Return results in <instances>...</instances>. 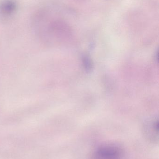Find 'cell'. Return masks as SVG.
Returning a JSON list of instances; mask_svg holds the SVG:
<instances>
[{"label": "cell", "instance_id": "6da1fadb", "mask_svg": "<svg viewBox=\"0 0 159 159\" xmlns=\"http://www.w3.org/2000/svg\"><path fill=\"white\" fill-rule=\"evenodd\" d=\"M122 148L115 143H107L98 147L93 152L91 159H123Z\"/></svg>", "mask_w": 159, "mask_h": 159}, {"label": "cell", "instance_id": "7a4b0ae2", "mask_svg": "<svg viewBox=\"0 0 159 159\" xmlns=\"http://www.w3.org/2000/svg\"><path fill=\"white\" fill-rule=\"evenodd\" d=\"M16 4L12 0H5L0 3V16L7 18L13 15L16 10Z\"/></svg>", "mask_w": 159, "mask_h": 159}, {"label": "cell", "instance_id": "3957f363", "mask_svg": "<svg viewBox=\"0 0 159 159\" xmlns=\"http://www.w3.org/2000/svg\"><path fill=\"white\" fill-rule=\"evenodd\" d=\"M158 128L157 120L147 126L145 131V135L147 140L155 143L158 141Z\"/></svg>", "mask_w": 159, "mask_h": 159}]
</instances>
